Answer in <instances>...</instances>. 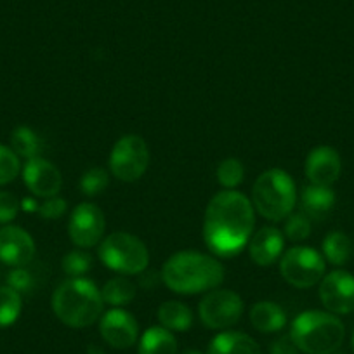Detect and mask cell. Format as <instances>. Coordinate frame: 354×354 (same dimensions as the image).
<instances>
[{"label": "cell", "mask_w": 354, "mask_h": 354, "mask_svg": "<svg viewBox=\"0 0 354 354\" xmlns=\"http://www.w3.org/2000/svg\"><path fill=\"white\" fill-rule=\"evenodd\" d=\"M19 209H21V202L16 198V195L9 192H0V223L8 224L15 221Z\"/></svg>", "instance_id": "cell-31"}, {"label": "cell", "mask_w": 354, "mask_h": 354, "mask_svg": "<svg viewBox=\"0 0 354 354\" xmlns=\"http://www.w3.org/2000/svg\"><path fill=\"white\" fill-rule=\"evenodd\" d=\"M255 227V209L250 198L234 189L212 196L203 217V240L217 257H234L250 241Z\"/></svg>", "instance_id": "cell-1"}, {"label": "cell", "mask_w": 354, "mask_h": 354, "mask_svg": "<svg viewBox=\"0 0 354 354\" xmlns=\"http://www.w3.org/2000/svg\"><path fill=\"white\" fill-rule=\"evenodd\" d=\"M250 323L257 332L274 333L287 325V315L271 301L255 302L250 309Z\"/></svg>", "instance_id": "cell-19"}, {"label": "cell", "mask_w": 354, "mask_h": 354, "mask_svg": "<svg viewBox=\"0 0 354 354\" xmlns=\"http://www.w3.org/2000/svg\"><path fill=\"white\" fill-rule=\"evenodd\" d=\"M330 354H344V353H339V351H335V353H330Z\"/></svg>", "instance_id": "cell-40"}, {"label": "cell", "mask_w": 354, "mask_h": 354, "mask_svg": "<svg viewBox=\"0 0 354 354\" xmlns=\"http://www.w3.org/2000/svg\"><path fill=\"white\" fill-rule=\"evenodd\" d=\"M179 354H202V353H200V351H196V349H186V351H183V353H179Z\"/></svg>", "instance_id": "cell-38"}, {"label": "cell", "mask_w": 354, "mask_h": 354, "mask_svg": "<svg viewBox=\"0 0 354 354\" xmlns=\"http://www.w3.org/2000/svg\"><path fill=\"white\" fill-rule=\"evenodd\" d=\"M160 326L170 332H186L193 325V311L179 301H167L158 308Z\"/></svg>", "instance_id": "cell-20"}, {"label": "cell", "mask_w": 354, "mask_h": 354, "mask_svg": "<svg viewBox=\"0 0 354 354\" xmlns=\"http://www.w3.org/2000/svg\"><path fill=\"white\" fill-rule=\"evenodd\" d=\"M207 354H262L261 346L243 332H221L209 344Z\"/></svg>", "instance_id": "cell-18"}, {"label": "cell", "mask_w": 354, "mask_h": 354, "mask_svg": "<svg viewBox=\"0 0 354 354\" xmlns=\"http://www.w3.org/2000/svg\"><path fill=\"white\" fill-rule=\"evenodd\" d=\"M326 261L311 247H292L281 255L280 273L288 285L295 288H311L325 277Z\"/></svg>", "instance_id": "cell-7"}, {"label": "cell", "mask_w": 354, "mask_h": 354, "mask_svg": "<svg viewBox=\"0 0 354 354\" xmlns=\"http://www.w3.org/2000/svg\"><path fill=\"white\" fill-rule=\"evenodd\" d=\"M50 306L61 323L71 328H85L103 316L104 301L96 283L82 277L63 281L54 290Z\"/></svg>", "instance_id": "cell-3"}, {"label": "cell", "mask_w": 354, "mask_h": 354, "mask_svg": "<svg viewBox=\"0 0 354 354\" xmlns=\"http://www.w3.org/2000/svg\"><path fill=\"white\" fill-rule=\"evenodd\" d=\"M270 354H299V347L295 346L290 335H285L271 344Z\"/></svg>", "instance_id": "cell-34"}, {"label": "cell", "mask_w": 354, "mask_h": 354, "mask_svg": "<svg viewBox=\"0 0 354 354\" xmlns=\"http://www.w3.org/2000/svg\"><path fill=\"white\" fill-rule=\"evenodd\" d=\"M106 230V219L103 210L91 202L75 207L68 219V234L78 248H93L101 243Z\"/></svg>", "instance_id": "cell-10"}, {"label": "cell", "mask_w": 354, "mask_h": 354, "mask_svg": "<svg viewBox=\"0 0 354 354\" xmlns=\"http://www.w3.org/2000/svg\"><path fill=\"white\" fill-rule=\"evenodd\" d=\"M100 332L104 342L115 349H129L138 342V319L122 308H113L101 316Z\"/></svg>", "instance_id": "cell-12"}, {"label": "cell", "mask_w": 354, "mask_h": 354, "mask_svg": "<svg viewBox=\"0 0 354 354\" xmlns=\"http://www.w3.org/2000/svg\"><path fill=\"white\" fill-rule=\"evenodd\" d=\"M285 248V234L274 226H264L252 234L248 241V254L254 264L271 266L281 257Z\"/></svg>", "instance_id": "cell-16"}, {"label": "cell", "mask_w": 354, "mask_h": 354, "mask_svg": "<svg viewBox=\"0 0 354 354\" xmlns=\"http://www.w3.org/2000/svg\"><path fill=\"white\" fill-rule=\"evenodd\" d=\"M290 337L306 354H330L339 351L346 326L339 316L328 311H304L292 322Z\"/></svg>", "instance_id": "cell-4"}, {"label": "cell", "mask_w": 354, "mask_h": 354, "mask_svg": "<svg viewBox=\"0 0 354 354\" xmlns=\"http://www.w3.org/2000/svg\"><path fill=\"white\" fill-rule=\"evenodd\" d=\"M162 281L176 294H203L223 283L224 266L221 264L219 259L202 252H176L163 264Z\"/></svg>", "instance_id": "cell-2"}, {"label": "cell", "mask_w": 354, "mask_h": 354, "mask_svg": "<svg viewBox=\"0 0 354 354\" xmlns=\"http://www.w3.org/2000/svg\"><path fill=\"white\" fill-rule=\"evenodd\" d=\"M23 181H25L26 188L40 198L57 196L61 186H63L59 169L42 156L26 160L25 167H23Z\"/></svg>", "instance_id": "cell-13"}, {"label": "cell", "mask_w": 354, "mask_h": 354, "mask_svg": "<svg viewBox=\"0 0 354 354\" xmlns=\"http://www.w3.org/2000/svg\"><path fill=\"white\" fill-rule=\"evenodd\" d=\"M335 205V193L328 186L306 185L301 193V209L302 214L309 219H325Z\"/></svg>", "instance_id": "cell-17"}, {"label": "cell", "mask_w": 354, "mask_h": 354, "mask_svg": "<svg viewBox=\"0 0 354 354\" xmlns=\"http://www.w3.org/2000/svg\"><path fill=\"white\" fill-rule=\"evenodd\" d=\"M304 172L311 185L332 188L342 172V160L332 146H316L306 158Z\"/></svg>", "instance_id": "cell-14"}, {"label": "cell", "mask_w": 354, "mask_h": 354, "mask_svg": "<svg viewBox=\"0 0 354 354\" xmlns=\"http://www.w3.org/2000/svg\"><path fill=\"white\" fill-rule=\"evenodd\" d=\"M21 172L19 156L8 146L0 145V186L9 185Z\"/></svg>", "instance_id": "cell-30"}, {"label": "cell", "mask_w": 354, "mask_h": 354, "mask_svg": "<svg viewBox=\"0 0 354 354\" xmlns=\"http://www.w3.org/2000/svg\"><path fill=\"white\" fill-rule=\"evenodd\" d=\"M110 186V174L101 167L88 169L80 179V189L85 196H97Z\"/></svg>", "instance_id": "cell-28"}, {"label": "cell", "mask_w": 354, "mask_h": 354, "mask_svg": "<svg viewBox=\"0 0 354 354\" xmlns=\"http://www.w3.org/2000/svg\"><path fill=\"white\" fill-rule=\"evenodd\" d=\"M91 266H93V257L84 248L68 252L61 261V270L70 278H82L85 273H88Z\"/></svg>", "instance_id": "cell-27"}, {"label": "cell", "mask_w": 354, "mask_h": 354, "mask_svg": "<svg viewBox=\"0 0 354 354\" xmlns=\"http://www.w3.org/2000/svg\"><path fill=\"white\" fill-rule=\"evenodd\" d=\"M68 209V202L59 196H53V198H46V202L39 205V214L40 217L47 221H56L61 219L64 216Z\"/></svg>", "instance_id": "cell-32"}, {"label": "cell", "mask_w": 354, "mask_h": 354, "mask_svg": "<svg viewBox=\"0 0 354 354\" xmlns=\"http://www.w3.org/2000/svg\"><path fill=\"white\" fill-rule=\"evenodd\" d=\"M323 257L325 261H328L333 266H344L351 257V250H353V245H351L349 236L342 231H332L325 236L323 240Z\"/></svg>", "instance_id": "cell-24"}, {"label": "cell", "mask_w": 354, "mask_h": 354, "mask_svg": "<svg viewBox=\"0 0 354 354\" xmlns=\"http://www.w3.org/2000/svg\"><path fill=\"white\" fill-rule=\"evenodd\" d=\"M35 255V241L26 230L6 226L0 230V261L12 268H23Z\"/></svg>", "instance_id": "cell-15"}, {"label": "cell", "mask_w": 354, "mask_h": 354, "mask_svg": "<svg viewBox=\"0 0 354 354\" xmlns=\"http://www.w3.org/2000/svg\"><path fill=\"white\" fill-rule=\"evenodd\" d=\"M142 277H141V283H142V287L145 288H155V285H156V281H155V278H156V273L155 271H145V273H141Z\"/></svg>", "instance_id": "cell-35"}, {"label": "cell", "mask_w": 354, "mask_h": 354, "mask_svg": "<svg viewBox=\"0 0 354 354\" xmlns=\"http://www.w3.org/2000/svg\"><path fill=\"white\" fill-rule=\"evenodd\" d=\"M198 315L207 328L226 330L240 322L243 315V301L236 292L214 288L200 301Z\"/></svg>", "instance_id": "cell-9"}, {"label": "cell", "mask_w": 354, "mask_h": 354, "mask_svg": "<svg viewBox=\"0 0 354 354\" xmlns=\"http://www.w3.org/2000/svg\"><path fill=\"white\" fill-rule=\"evenodd\" d=\"M136 294H138V288L125 277L111 278L101 288V297H103L104 304H110L113 308H124V306L131 304Z\"/></svg>", "instance_id": "cell-22"}, {"label": "cell", "mask_w": 354, "mask_h": 354, "mask_svg": "<svg viewBox=\"0 0 354 354\" xmlns=\"http://www.w3.org/2000/svg\"><path fill=\"white\" fill-rule=\"evenodd\" d=\"M97 254L108 270L120 274H141L149 266L148 247L125 231H115L103 238Z\"/></svg>", "instance_id": "cell-6"}, {"label": "cell", "mask_w": 354, "mask_h": 354, "mask_svg": "<svg viewBox=\"0 0 354 354\" xmlns=\"http://www.w3.org/2000/svg\"><path fill=\"white\" fill-rule=\"evenodd\" d=\"M139 354H177L176 337L163 326H151L139 340Z\"/></svg>", "instance_id": "cell-21"}, {"label": "cell", "mask_w": 354, "mask_h": 354, "mask_svg": "<svg viewBox=\"0 0 354 354\" xmlns=\"http://www.w3.org/2000/svg\"><path fill=\"white\" fill-rule=\"evenodd\" d=\"M217 183L224 189H236L243 183L245 167L238 158H226L217 165Z\"/></svg>", "instance_id": "cell-26"}, {"label": "cell", "mask_w": 354, "mask_h": 354, "mask_svg": "<svg viewBox=\"0 0 354 354\" xmlns=\"http://www.w3.org/2000/svg\"><path fill=\"white\" fill-rule=\"evenodd\" d=\"M21 294L15 288L0 287V328L11 326L21 315Z\"/></svg>", "instance_id": "cell-25"}, {"label": "cell", "mask_w": 354, "mask_h": 354, "mask_svg": "<svg viewBox=\"0 0 354 354\" xmlns=\"http://www.w3.org/2000/svg\"><path fill=\"white\" fill-rule=\"evenodd\" d=\"M285 238L297 243V241H304L311 234V219L302 212H292L290 216L285 219L283 226Z\"/></svg>", "instance_id": "cell-29"}, {"label": "cell", "mask_w": 354, "mask_h": 354, "mask_svg": "<svg viewBox=\"0 0 354 354\" xmlns=\"http://www.w3.org/2000/svg\"><path fill=\"white\" fill-rule=\"evenodd\" d=\"M319 301L332 315H349L354 311V277L335 270L319 281Z\"/></svg>", "instance_id": "cell-11"}, {"label": "cell", "mask_w": 354, "mask_h": 354, "mask_svg": "<svg viewBox=\"0 0 354 354\" xmlns=\"http://www.w3.org/2000/svg\"><path fill=\"white\" fill-rule=\"evenodd\" d=\"M11 149L18 156L26 160L37 158L44 151V141L35 131L30 127H16L11 134Z\"/></svg>", "instance_id": "cell-23"}, {"label": "cell", "mask_w": 354, "mask_h": 354, "mask_svg": "<svg viewBox=\"0 0 354 354\" xmlns=\"http://www.w3.org/2000/svg\"><path fill=\"white\" fill-rule=\"evenodd\" d=\"M252 205L266 221H283L294 212L297 188L288 172L270 169L262 172L252 186Z\"/></svg>", "instance_id": "cell-5"}, {"label": "cell", "mask_w": 354, "mask_h": 354, "mask_svg": "<svg viewBox=\"0 0 354 354\" xmlns=\"http://www.w3.org/2000/svg\"><path fill=\"white\" fill-rule=\"evenodd\" d=\"M21 205H23V209H26V210H35V212H39V205H37L35 202H33V200H23L21 202Z\"/></svg>", "instance_id": "cell-36"}, {"label": "cell", "mask_w": 354, "mask_h": 354, "mask_svg": "<svg viewBox=\"0 0 354 354\" xmlns=\"http://www.w3.org/2000/svg\"><path fill=\"white\" fill-rule=\"evenodd\" d=\"M351 346H353V351H354V332H353V339H351Z\"/></svg>", "instance_id": "cell-39"}, {"label": "cell", "mask_w": 354, "mask_h": 354, "mask_svg": "<svg viewBox=\"0 0 354 354\" xmlns=\"http://www.w3.org/2000/svg\"><path fill=\"white\" fill-rule=\"evenodd\" d=\"M87 354H106V353H104L103 347L96 346V344H91V346L87 347Z\"/></svg>", "instance_id": "cell-37"}, {"label": "cell", "mask_w": 354, "mask_h": 354, "mask_svg": "<svg viewBox=\"0 0 354 354\" xmlns=\"http://www.w3.org/2000/svg\"><path fill=\"white\" fill-rule=\"evenodd\" d=\"M108 165H110L111 176L117 177L118 181L136 183L148 170V142L138 134L122 136L111 148Z\"/></svg>", "instance_id": "cell-8"}, {"label": "cell", "mask_w": 354, "mask_h": 354, "mask_svg": "<svg viewBox=\"0 0 354 354\" xmlns=\"http://www.w3.org/2000/svg\"><path fill=\"white\" fill-rule=\"evenodd\" d=\"M8 283H9V287L15 288L16 292H19V294H21V292H26L32 288L33 280H32V274H30L28 271L23 270V268H16L15 271H11V273H9Z\"/></svg>", "instance_id": "cell-33"}]
</instances>
